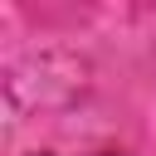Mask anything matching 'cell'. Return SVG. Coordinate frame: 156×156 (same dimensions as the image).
<instances>
[]
</instances>
